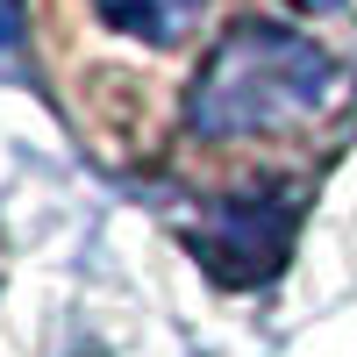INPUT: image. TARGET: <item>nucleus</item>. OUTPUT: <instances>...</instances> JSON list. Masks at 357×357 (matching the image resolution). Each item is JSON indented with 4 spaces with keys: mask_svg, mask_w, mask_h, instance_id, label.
Listing matches in <instances>:
<instances>
[{
    "mask_svg": "<svg viewBox=\"0 0 357 357\" xmlns=\"http://www.w3.org/2000/svg\"><path fill=\"white\" fill-rule=\"evenodd\" d=\"M336 86L329 50L293 36L279 22H243L207 50V65L193 79L186 122L207 143H243V136H293L307 129L321 100Z\"/></svg>",
    "mask_w": 357,
    "mask_h": 357,
    "instance_id": "obj_1",
    "label": "nucleus"
},
{
    "mask_svg": "<svg viewBox=\"0 0 357 357\" xmlns=\"http://www.w3.org/2000/svg\"><path fill=\"white\" fill-rule=\"evenodd\" d=\"M193 250L215 264L222 286L272 279L286 264V250H293V200H236V207H215V215L193 229Z\"/></svg>",
    "mask_w": 357,
    "mask_h": 357,
    "instance_id": "obj_2",
    "label": "nucleus"
},
{
    "mask_svg": "<svg viewBox=\"0 0 357 357\" xmlns=\"http://www.w3.org/2000/svg\"><path fill=\"white\" fill-rule=\"evenodd\" d=\"M107 15V29H122L129 43H151V50H172L200 29V8L207 0H93Z\"/></svg>",
    "mask_w": 357,
    "mask_h": 357,
    "instance_id": "obj_3",
    "label": "nucleus"
},
{
    "mask_svg": "<svg viewBox=\"0 0 357 357\" xmlns=\"http://www.w3.org/2000/svg\"><path fill=\"white\" fill-rule=\"evenodd\" d=\"M293 8H307V15H329V8H343V0H293Z\"/></svg>",
    "mask_w": 357,
    "mask_h": 357,
    "instance_id": "obj_4",
    "label": "nucleus"
}]
</instances>
